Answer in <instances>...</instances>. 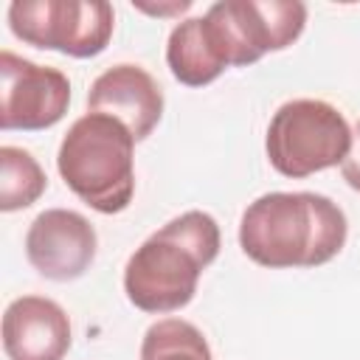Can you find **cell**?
I'll use <instances>...</instances> for the list:
<instances>
[{"instance_id": "7a4b0ae2", "label": "cell", "mask_w": 360, "mask_h": 360, "mask_svg": "<svg viewBox=\"0 0 360 360\" xmlns=\"http://www.w3.org/2000/svg\"><path fill=\"white\" fill-rule=\"evenodd\" d=\"M219 225L205 211H186L158 228L124 267V292L132 307L152 315L191 304L197 281L219 256Z\"/></svg>"}, {"instance_id": "277c9868", "label": "cell", "mask_w": 360, "mask_h": 360, "mask_svg": "<svg viewBox=\"0 0 360 360\" xmlns=\"http://www.w3.org/2000/svg\"><path fill=\"white\" fill-rule=\"evenodd\" d=\"M264 149L278 174L301 180L315 172L343 166L352 149V127L329 101L292 98L273 112Z\"/></svg>"}, {"instance_id": "6da1fadb", "label": "cell", "mask_w": 360, "mask_h": 360, "mask_svg": "<svg viewBox=\"0 0 360 360\" xmlns=\"http://www.w3.org/2000/svg\"><path fill=\"white\" fill-rule=\"evenodd\" d=\"M349 236L343 208L315 191H270L256 197L239 219L242 253L270 270L321 267Z\"/></svg>"}, {"instance_id": "4fadbf2b", "label": "cell", "mask_w": 360, "mask_h": 360, "mask_svg": "<svg viewBox=\"0 0 360 360\" xmlns=\"http://www.w3.org/2000/svg\"><path fill=\"white\" fill-rule=\"evenodd\" d=\"M141 360H214L205 335L183 321L163 318L152 323L141 340Z\"/></svg>"}, {"instance_id": "9c48e42d", "label": "cell", "mask_w": 360, "mask_h": 360, "mask_svg": "<svg viewBox=\"0 0 360 360\" xmlns=\"http://www.w3.org/2000/svg\"><path fill=\"white\" fill-rule=\"evenodd\" d=\"M87 112L112 115L135 141H143L163 118V90L149 70L121 62L96 76L87 93Z\"/></svg>"}, {"instance_id": "ba28073f", "label": "cell", "mask_w": 360, "mask_h": 360, "mask_svg": "<svg viewBox=\"0 0 360 360\" xmlns=\"http://www.w3.org/2000/svg\"><path fill=\"white\" fill-rule=\"evenodd\" d=\"M98 236L87 217L70 208H48L34 217L25 233L28 264L51 281L84 276L96 259Z\"/></svg>"}, {"instance_id": "7c38bea8", "label": "cell", "mask_w": 360, "mask_h": 360, "mask_svg": "<svg viewBox=\"0 0 360 360\" xmlns=\"http://www.w3.org/2000/svg\"><path fill=\"white\" fill-rule=\"evenodd\" d=\"M48 188L37 158L20 146H0V211L11 214L34 205Z\"/></svg>"}, {"instance_id": "8992f818", "label": "cell", "mask_w": 360, "mask_h": 360, "mask_svg": "<svg viewBox=\"0 0 360 360\" xmlns=\"http://www.w3.org/2000/svg\"><path fill=\"white\" fill-rule=\"evenodd\" d=\"M115 14L104 0H14L8 28L17 39L73 59L98 56L112 37Z\"/></svg>"}, {"instance_id": "8fae6325", "label": "cell", "mask_w": 360, "mask_h": 360, "mask_svg": "<svg viewBox=\"0 0 360 360\" xmlns=\"http://www.w3.org/2000/svg\"><path fill=\"white\" fill-rule=\"evenodd\" d=\"M166 65L186 87H205L228 68L208 34L205 17H188L172 28L166 42Z\"/></svg>"}, {"instance_id": "5b68a950", "label": "cell", "mask_w": 360, "mask_h": 360, "mask_svg": "<svg viewBox=\"0 0 360 360\" xmlns=\"http://www.w3.org/2000/svg\"><path fill=\"white\" fill-rule=\"evenodd\" d=\"M202 17L225 65L245 68L292 45L304 34L307 6L301 0H219Z\"/></svg>"}, {"instance_id": "5bb4252c", "label": "cell", "mask_w": 360, "mask_h": 360, "mask_svg": "<svg viewBox=\"0 0 360 360\" xmlns=\"http://www.w3.org/2000/svg\"><path fill=\"white\" fill-rule=\"evenodd\" d=\"M340 174L349 183V188H354L360 194V121L352 129V149H349V155L340 166Z\"/></svg>"}, {"instance_id": "30bf717a", "label": "cell", "mask_w": 360, "mask_h": 360, "mask_svg": "<svg viewBox=\"0 0 360 360\" xmlns=\"http://www.w3.org/2000/svg\"><path fill=\"white\" fill-rule=\"evenodd\" d=\"M70 349L68 312L45 295H20L3 312L8 360H62Z\"/></svg>"}, {"instance_id": "3957f363", "label": "cell", "mask_w": 360, "mask_h": 360, "mask_svg": "<svg viewBox=\"0 0 360 360\" xmlns=\"http://www.w3.org/2000/svg\"><path fill=\"white\" fill-rule=\"evenodd\" d=\"M135 138L112 115L84 112L65 132L56 169L65 186L98 214H121L135 194Z\"/></svg>"}, {"instance_id": "52a82bcc", "label": "cell", "mask_w": 360, "mask_h": 360, "mask_svg": "<svg viewBox=\"0 0 360 360\" xmlns=\"http://www.w3.org/2000/svg\"><path fill=\"white\" fill-rule=\"evenodd\" d=\"M70 104V82L62 70L37 65L11 51L0 53V129L37 132L59 124Z\"/></svg>"}]
</instances>
